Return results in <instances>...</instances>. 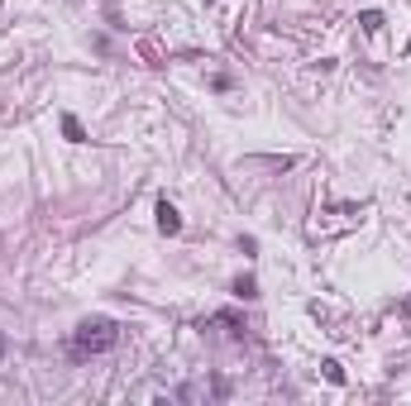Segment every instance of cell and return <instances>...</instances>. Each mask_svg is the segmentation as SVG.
Here are the masks:
<instances>
[{"instance_id":"5","label":"cell","mask_w":411,"mask_h":406,"mask_svg":"<svg viewBox=\"0 0 411 406\" xmlns=\"http://www.w3.org/2000/svg\"><path fill=\"white\" fill-rule=\"evenodd\" d=\"M359 24H364V34H378V29H383V10H364Z\"/></svg>"},{"instance_id":"7","label":"cell","mask_w":411,"mask_h":406,"mask_svg":"<svg viewBox=\"0 0 411 406\" xmlns=\"http://www.w3.org/2000/svg\"><path fill=\"white\" fill-rule=\"evenodd\" d=\"M0 359H5V335H0Z\"/></svg>"},{"instance_id":"3","label":"cell","mask_w":411,"mask_h":406,"mask_svg":"<svg viewBox=\"0 0 411 406\" xmlns=\"http://www.w3.org/2000/svg\"><path fill=\"white\" fill-rule=\"evenodd\" d=\"M63 134H67L72 144H87V129H82V120H77V115H63Z\"/></svg>"},{"instance_id":"4","label":"cell","mask_w":411,"mask_h":406,"mask_svg":"<svg viewBox=\"0 0 411 406\" xmlns=\"http://www.w3.org/2000/svg\"><path fill=\"white\" fill-rule=\"evenodd\" d=\"M234 297H239V302H254V297H258V282H254L249 273H244V278H234Z\"/></svg>"},{"instance_id":"6","label":"cell","mask_w":411,"mask_h":406,"mask_svg":"<svg viewBox=\"0 0 411 406\" xmlns=\"http://www.w3.org/2000/svg\"><path fill=\"white\" fill-rule=\"evenodd\" d=\"M320 373H325V378H330V383H335V387H340V383H344V368H340V363H335V359H325V363H320Z\"/></svg>"},{"instance_id":"8","label":"cell","mask_w":411,"mask_h":406,"mask_svg":"<svg viewBox=\"0 0 411 406\" xmlns=\"http://www.w3.org/2000/svg\"><path fill=\"white\" fill-rule=\"evenodd\" d=\"M402 311H407V315H411V302H407V306H402Z\"/></svg>"},{"instance_id":"2","label":"cell","mask_w":411,"mask_h":406,"mask_svg":"<svg viewBox=\"0 0 411 406\" xmlns=\"http://www.w3.org/2000/svg\"><path fill=\"white\" fill-rule=\"evenodd\" d=\"M158 229H163V234H177V229H182V215H177L173 201H158Z\"/></svg>"},{"instance_id":"1","label":"cell","mask_w":411,"mask_h":406,"mask_svg":"<svg viewBox=\"0 0 411 406\" xmlns=\"http://www.w3.org/2000/svg\"><path fill=\"white\" fill-rule=\"evenodd\" d=\"M115 344H120V325L105 320V315H91V320H82L77 335H72V359H91V354L115 349Z\"/></svg>"}]
</instances>
